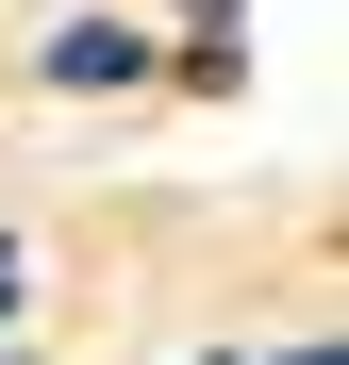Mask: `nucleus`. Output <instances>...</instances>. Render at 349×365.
Returning <instances> with one entry per match:
<instances>
[{
    "instance_id": "nucleus-1",
    "label": "nucleus",
    "mask_w": 349,
    "mask_h": 365,
    "mask_svg": "<svg viewBox=\"0 0 349 365\" xmlns=\"http://www.w3.org/2000/svg\"><path fill=\"white\" fill-rule=\"evenodd\" d=\"M133 67H150V34H133V17H67V34H50V83H67V100L133 83Z\"/></svg>"
},
{
    "instance_id": "nucleus-2",
    "label": "nucleus",
    "mask_w": 349,
    "mask_h": 365,
    "mask_svg": "<svg viewBox=\"0 0 349 365\" xmlns=\"http://www.w3.org/2000/svg\"><path fill=\"white\" fill-rule=\"evenodd\" d=\"M0 316H17V232H0Z\"/></svg>"
},
{
    "instance_id": "nucleus-3",
    "label": "nucleus",
    "mask_w": 349,
    "mask_h": 365,
    "mask_svg": "<svg viewBox=\"0 0 349 365\" xmlns=\"http://www.w3.org/2000/svg\"><path fill=\"white\" fill-rule=\"evenodd\" d=\"M283 365H333V349H283Z\"/></svg>"
}]
</instances>
